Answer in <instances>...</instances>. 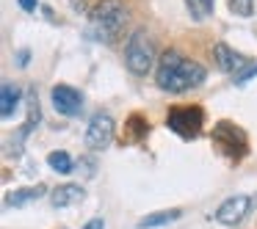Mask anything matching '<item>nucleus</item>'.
<instances>
[{
    "mask_svg": "<svg viewBox=\"0 0 257 229\" xmlns=\"http://www.w3.org/2000/svg\"><path fill=\"white\" fill-rule=\"evenodd\" d=\"M207 80V69L194 58H185L180 50H166L158 61L155 69V83L158 89L169 91V94H183Z\"/></svg>",
    "mask_w": 257,
    "mask_h": 229,
    "instance_id": "f257e3e1",
    "label": "nucleus"
},
{
    "mask_svg": "<svg viewBox=\"0 0 257 229\" xmlns=\"http://www.w3.org/2000/svg\"><path fill=\"white\" fill-rule=\"evenodd\" d=\"M124 23H127V9L122 0H100L89 12V39L105 42L111 45L119 34H122Z\"/></svg>",
    "mask_w": 257,
    "mask_h": 229,
    "instance_id": "f03ea898",
    "label": "nucleus"
},
{
    "mask_svg": "<svg viewBox=\"0 0 257 229\" xmlns=\"http://www.w3.org/2000/svg\"><path fill=\"white\" fill-rule=\"evenodd\" d=\"M155 64V42L150 39L144 28H136L127 36V45H124V67L130 75L136 78H144L147 72Z\"/></svg>",
    "mask_w": 257,
    "mask_h": 229,
    "instance_id": "7ed1b4c3",
    "label": "nucleus"
},
{
    "mask_svg": "<svg viewBox=\"0 0 257 229\" xmlns=\"http://www.w3.org/2000/svg\"><path fill=\"white\" fill-rule=\"evenodd\" d=\"M213 146L221 152L229 160H243L249 155V138H246V130L240 124L229 122V119H221V122L213 124Z\"/></svg>",
    "mask_w": 257,
    "mask_h": 229,
    "instance_id": "20e7f679",
    "label": "nucleus"
},
{
    "mask_svg": "<svg viewBox=\"0 0 257 229\" xmlns=\"http://www.w3.org/2000/svg\"><path fill=\"white\" fill-rule=\"evenodd\" d=\"M166 127L180 138L191 141L205 127V108L202 105H172L166 113Z\"/></svg>",
    "mask_w": 257,
    "mask_h": 229,
    "instance_id": "39448f33",
    "label": "nucleus"
},
{
    "mask_svg": "<svg viewBox=\"0 0 257 229\" xmlns=\"http://www.w3.org/2000/svg\"><path fill=\"white\" fill-rule=\"evenodd\" d=\"M254 204H257V199L251 193H235L216 207L213 218H216L218 223H224V226H238V223H243V218H249V212L254 210Z\"/></svg>",
    "mask_w": 257,
    "mask_h": 229,
    "instance_id": "423d86ee",
    "label": "nucleus"
},
{
    "mask_svg": "<svg viewBox=\"0 0 257 229\" xmlns=\"http://www.w3.org/2000/svg\"><path fill=\"white\" fill-rule=\"evenodd\" d=\"M113 133H116V124L108 113H94L89 119V127H86V146L91 152H102L111 146Z\"/></svg>",
    "mask_w": 257,
    "mask_h": 229,
    "instance_id": "0eeeda50",
    "label": "nucleus"
},
{
    "mask_svg": "<svg viewBox=\"0 0 257 229\" xmlns=\"http://www.w3.org/2000/svg\"><path fill=\"white\" fill-rule=\"evenodd\" d=\"M50 102L56 108V113L61 116H78L83 111V94H80L75 86H67V83H56L50 89Z\"/></svg>",
    "mask_w": 257,
    "mask_h": 229,
    "instance_id": "6e6552de",
    "label": "nucleus"
},
{
    "mask_svg": "<svg viewBox=\"0 0 257 229\" xmlns=\"http://www.w3.org/2000/svg\"><path fill=\"white\" fill-rule=\"evenodd\" d=\"M213 61H216L218 72H235L238 75L240 69L246 67V56L235 53L227 42H216V45H213Z\"/></svg>",
    "mask_w": 257,
    "mask_h": 229,
    "instance_id": "1a4fd4ad",
    "label": "nucleus"
},
{
    "mask_svg": "<svg viewBox=\"0 0 257 229\" xmlns=\"http://www.w3.org/2000/svg\"><path fill=\"white\" fill-rule=\"evenodd\" d=\"M86 199V188L78 182H64L58 188H53V207H72V204H80Z\"/></svg>",
    "mask_w": 257,
    "mask_h": 229,
    "instance_id": "9d476101",
    "label": "nucleus"
},
{
    "mask_svg": "<svg viewBox=\"0 0 257 229\" xmlns=\"http://www.w3.org/2000/svg\"><path fill=\"white\" fill-rule=\"evenodd\" d=\"M45 193H47V188L42 182L31 185V188H17V190H12V193H6V204L9 207H25V204H31V201L42 199Z\"/></svg>",
    "mask_w": 257,
    "mask_h": 229,
    "instance_id": "9b49d317",
    "label": "nucleus"
},
{
    "mask_svg": "<svg viewBox=\"0 0 257 229\" xmlns=\"http://www.w3.org/2000/svg\"><path fill=\"white\" fill-rule=\"evenodd\" d=\"M124 141L127 144H139L141 138H147L150 135V122H147V116H141V113H130L127 122H124Z\"/></svg>",
    "mask_w": 257,
    "mask_h": 229,
    "instance_id": "f8f14e48",
    "label": "nucleus"
},
{
    "mask_svg": "<svg viewBox=\"0 0 257 229\" xmlns=\"http://www.w3.org/2000/svg\"><path fill=\"white\" fill-rule=\"evenodd\" d=\"M17 108H20V89L14 83H3V89H0V116L12 119Z\"/></svg>",
    "mask_w": 257,
    "mask_h": 229,
    "instance_id": "ddd939ff",
    "label": "nucleus"
},
{
    "mask_svg": "<svg viewBox=\"0 0 257 229\" xmlns=\"http://www.w3.org/2000/svg\"><path fill=\"white\" fill-rule=\"evenodd\" d=\"M183 215V210H158V212H150V215H144L139 221V229H155V226H169V223H174L177 218Z\"/></svg>",
    "mask_w": 257,
    "mask_h": 229,
    "instance_id": "4468645a",
    "label": "nucleus"
},
{
    "mask_svg": "<svg viewBox=\"0 0 257 229\" xmlns=\"http://www.w3.org/2000/svg\"><path fill=\"white\" fill-rule=\"evenodd\" d=\"M47 166H50L56 174H69L75 168V163H72V157H69V152L56 149V152H50V155H47Z\"/></svg>",
    "mask_w": 257,
    "mask_h": 229,
    "instance_id": "2eb2a0df",
    "label": "nucleus"
},
{
    "mask_svg": "<svg viewBox=\"0 0 257 229\" xmlns=\"http://www.w3.org/2000/svg\"><path fill=\"white\" fill-rule=\"evenodd\" d=\"M185 6H188L191 17H194L196 23H205L213 14V9H216V0H185Z\"/></svg>",
    "mask_w": 257,
    "mask_h": 229,
    "instance_id": "dca6fc26",
    "label": "nucleus"
},
{
    "mask_svg": "<svg viewBox=\"0 0 257 229\" xmlns=\"http://www.w3.org/2000/svg\"><path fill=\"white\" fill-rule=\"evenodd\" d=\"M229 12L238 17H251L254 14V0H229Z\"/></svg>",
    "mask_w": 257,
    "mask_h": 229,
    "instance_id": "f3484780",
    "label": "nucleus"
},
{
    "mask_svg": "<svg viewBox=\"0 0 257 229\" xmlns=\"http://www.w3.org/2000/svg\"><path fill=\"white\" fill-rule=\"evenodd\" d=\"M251 78H257V64H246V67L235 75V86H246Z\"/></svg>",
    "mask_w": 257,
    "mask_h": 229,
    "instance_id": "a211bd4d",
    "label": "nucleus"
},
{
    "mask_svg": "<svg viewBox=\"0 0 257 229\" xmlns=\"http://www.w3.org/2000/svg\"><path fill=\"white\" fill-rule=\"evenodd\" d=\"M78 168L83 171V177H94V160H89V157H83V160H78Z\"/></svg>",
    "mask_w": 257,
    "mask_h": 229,
    "instance_id": "6ab92c4d",
    "label": "nucleus"
},
{
    "mask_svg": "<svg viewBox=\"0 0 257 229\" xmlns=\"http://www.w3.org/2000/svg\"><path fill=\"white\" fill-rule=\"evenodd\" d=\"M14 61H17V67H28V61H31V53L28 50H17V56H14Z\"/></svg>",
    "mask_w": 257,
    "mask_h": 229,
    "instance_id": "aec40b11",
    "label": "nucleus"
},
{
    "mask_svg": "<svg viewBox=\"0 0 257 229\" xmlns=\"http://www.w3.org/2000/svg\"><path fill=\"white\" fill-rule=\"evenodd\" d=\"M20 3V9H23V12H36V9H39V0H17Z\"/></svg>",
    "mask_w": 257,
    "mask_h": 229,
    "instance_id": "412c9836",
    "label": "nucleus"
},
{
    "mask_svg": "<svg viewBox=\"0 0 257 229\" xmlns=\"http://www.w3.org/2000/svg\"><path fill=\"white\" fill-rule=\"evenodd\" d=\"M83 229H105V221L102 218H91L89 223H83Z\"/></svg>",
    "mask_w": 257,
    "mask_h": 229,
    "instance_id": "4be33fe9",
    "label": "nucleus"
}]
</instances>
